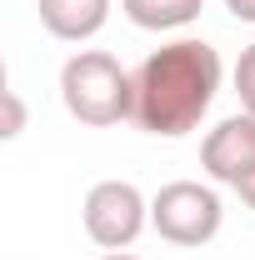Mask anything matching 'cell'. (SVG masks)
Masks as SVG:
<instances>
[{
    "mask_svg": "<svg viewBox=\"0 0 255 260\" xmlns=\"http://www.w3.org/2000/svg\"><path fill=\"white\" fill-rule=\"evenodd\" d=\"M220 90V55L205 40H170L150 50L135 70V125L160 140H180L200 130L210 100Z\"/></svg>",
    "mask_w": 255,
    "mask_h": 260,
    "instance_id": "cell-1",
    "label": "cell"
},
{
    "mask_svg": "<svg viewBox=\"0 0 255 260\" xmlns=\"http://www.w3.org/2000/svg\"><path fill=\"white\" fill-rule=\"evenodd\" d=\"M60 100L80 125H120L135 115V75H125L110 50H75L60 70Z\"/></svg>",
    "mask_w": 255,
    "mask_h": 260,
    "instance_id": "cell-2",
    "label": "cell"
},
{
    "mask_svg": "<svg viewBox=\"0 0 255 260\" xmlns=\"http://www.w3.org/2000/svg\"><path fill=\"white\" fill-rule=\"evenodd\" d=\"M220 195L210 190V185H200V180H170V185H160L155 200H150V225L160 230V240H170V245H210L215 235H220Z\"/></svg>",
    "mask_w": 255,
    "mask_h": 260,
    "instance_id": "cell-3",
    "label": "cell"
},
{
    "mask_svg": "<svg viewBox=\"0 0 255 260\" xmlns=\"http://www.w3.org/2000/svg\"><path fill=\"white\" fill-rule=\"evenodd\" d=\"M80 220H85V235L100 250H125L145 230L150 205H145V195L130 180H100V185H90L85 205H80Z\"/></svg>",
    "mask_w": 255,
    "mask_h": 260,
    "instance_id": "cell-4",
    "label": "cell"
},
{
    "mask_svg": "<svg viewBox=\"0 0 255 260\" xmlns=\"http://www.w3.org/2000/svg\"><path fill=\"white\" fill-rule=\"evenodd\" d=\"M200 165H205L210 180H220V185L235 190L255 170V115H245V110L225 115L220 125L200 140Z\"/></svg>",
    "mask_w": 255,
    "mask_h": 260,
    "instance_id": "cell-5",
    "label": "cell"
},
{
    "mask_svg": "<svg viewBox=\"0 0 255 260\" xmlns=\"http://www.w3.org/2000/svg\"><path fill=\"white\" fill-rule=\"evenodd\" d=\"M110 20V0H40V25L55 40H90Z\"/></svg>",
    "mask_w": 255,
    "mask_h": 260,
    "instance_id": "cell-6",
    "label": "cell"
},
{
    "mask_svg": "<svg viewBox=\"0 0 255 260\" xmlns=\"http://www.w3.org/2000/svg\"><path fill=\"white\" fill-rule=\"evenodd\" d=\"M120 10L140 30H185L190 20H200L205 0H120Z\"/></svg>",
    "mask_w": 255,
    "mask_h": 260,
    "instance_id": "cell-7",
    "label": "cell"
},
{
    "mask_svg": "<svg viewBox=\"0 0 255 260\" xmlns=\"http://www.w3.org/2000/svg\"><path fill=\"white\" fill-rule=\"evenodd\" d=\"M235 90H240L245 115H255V45H245L240 60H235Z\"/></svg>",
    "mask_w": 255,
    "mask_h": 260,
    "instance_id": "cell-8",
    "label": "cell"
},
{
    "mask_svg": "<svg viewBox=\"0 0 255 260\" xmlns=\"http://www.w3.org/2000/svg\"><path fill=\"white\" fill-rule=\"evenodd\" d=\"M0 100H5V125H0V135H5V140H15V135L25 130V105H20L15 90H5Z\"/></svg>",
    "mask_w": 255,
    "mask_h": 260,
    "instance_id": "cell-9",
    "label": "cell"
},
{
    "mask_svg": "<svg viewBox=\"0 0 255 260\" xmlns=\"http://www.w3.org/2000/svg\"><path fill=\"white\" fill-rule=\"evenodd\" d=\"M225 10H230L235 20H245V25H255V0H225Z\"/></svg>",
    "mask_w": 255,
    "mask_h": 260,
    "instance_id": "cell-10",
    "label": "cell"
},
{
    "mask_svg": "<svg viewBox=\"0 0 255 260\" xmlns=\"http://www.w3.org/2000/svg\"><path fill=\"white\" fill-rule=\"evenodd\" d=\"M235 195H240V200H245V205L255 210V170L245 175V180H240V185H235Z\"/></svg>",
    "mask_w": 255,
    "mask_h": 260,
    "instance_id": "cell-11",
    "label": "cell"
},
{
    "mask_svg": "<svg viewBox=\"0 0 255 260\" xmlns=\"http://www.w3.org/2000/svg\"><path fill=\"white\" fill-rule=\"evenodd\" d=\"M100 260H140V255H125V250H110V255H100Z\"/></svg>",
    "mask_w": 255,
    "mask_h": 260,
    "instance_id": "cell-12",
    "label": "cell"
}]
</instances>
